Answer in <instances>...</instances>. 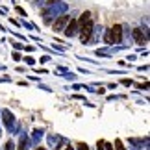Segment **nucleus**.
<instances>
[{"mask_svg":"<svg viewBox=\"0 0 150 150\" xmlns=\"http://www.w3.org/2000/svg\"><path fill=\"white\" fill-rule=\"evenodd\" d=\"M65 150H74V148H72V146H71V145H69V146H67V148H65Z\"/></svg>","mask_w":150,"mask_h":150,"instance_id":"18","label":"nucleus"},{"mask_svg":"<svg viewBox=\"0 0 150 150\" xmlns=\"http://www.w3.org/2000/svg\"><path fill=\"white\" fill-rule=\"evenodd\" d=\"M78 150H89V146L85 143H78Z\"/></svg>","mask_w":150,"mask_h":150,"instance_id":"13","label":"nucleus"},{"mask_svg":"<svg viewBox=\"0 0 150 150\" xmlns=\"http://www.w3.org/2000/svg\"><path fill=\"white\" fill-rule=\"evenodd\" d=\"M104 41H106L108 45L120 43V41H122V26H120V24H115L111 30H108L106 35H104Z\"/></svg>","mask_w":150,"mask_h":150,"instance_id":"1","label":"nucleus"},{"mask_svg":"<svg viewBox=\"0 0 150 150\" xmlns=\"http://www.w3.org/2000/svg\"><path fill=\"white\" fill-rule=\"evenodd\" d=\"M87 21H91V13L89 11H83L82 17H80V21H78V24H83V22H87Z\"/></svg>","mask_w":150,"mask_h":150,"instance_id":"8","label":"nucleus"},{"mask_svg":"<svg viewBox=\"0 0 150 150\" xmlns=\"http://www.w3.org/2000/svg\"><path fill=\"white\" fill-rule=\"evenodd\" d=\"M28 146H30V141L26 139V135H21V143H19L17 150H28Z\"/></svg>","mask_w":150,"mask_h":150,"instance_id":"7","label":"nucleus"},{"mask_svg":"<svg viewBox=\"0 0 150 150\" xmlns=\"http://www.w3.org/2000/svg\"><path fill=\"white\" fill-rule=\"evenodd\" d=\"M56 141H57V137H54V135H50V137H48V143H50V145H54Z\"/></svg>","mask_w":150,"mask_h":150,"instance_id":"15","label":"nucleus"},{"mask_svg":"<svg viewBox=\"0 0 150 150\" xmlns=\"http://www.w3.org/2000/svg\"><path fill=\"white\" fill-rule=\"evenodd\" d=\"M24 61L28 63V65H33V57H30V56H28V57H24Z\"/></svg>","mask_w":150,"mask_h":150,"instance_id":"14","label":"nucleus"},{"mask_svg":"<svg viewBox=\"0 0 150 150\" xmlns=\"http://www.w3.org/2000/svg\"><path fill=\"white\" fill-rule=\"evenodd\" d=\"M2 115H4V122H6V126H8V130L13 132V130H15V117L8 111V109H4Z\"/></svg>","mask_w":150,"mask_h":150,"instance_id":"4","label":"nucleus"},{"mask_svg":"<svg viewBox=\"0 0 150 150\" xmlns=\"http://www.w3.org/2000/svg\"><path fill=\"white\" fill-rule=\"evenodd\" d=\"M96 146H98V150H104V141H98V143H96Z\"/></svg>","mask_w":150,"mask_h":150,"instance_id":"16","label":"nucleus"},{"mask_svg":"<svg viewBox=\"0 0 150 150\" xmlns=\"http://www.w3.org/2000/svg\"><path fill=\"white\" fill-rule=\"evenodd\" d=\"M76 32H78V21L71 19V21L67 22V26H65V35L67 37H72V35H76Z\"/></svg>","mask_w":150,"mask_h":150,"instance_id":"3","label":"nucleus"},{"mask_svg":"<svg viewBox=\"0 0 150 150\" xmlns=\"http://www.w3.org/2000/svg\"><path fill=\"white\" fill-rule=\"evenodd\" d=\"M91 33H93V21H87V22H83V24H80V37H82V43L89 41Z\"/></svg>","mask_w":150,"mask_h":150,"instance_id":"2","label":"nucleus"},{"mask_svg":"<svg viewBox=\"0 0 150 150\" xmlns=\"http://www.w3.org/2000/svg\"><path fill=\"white\" fill-rule=\"evenodd\" d=\"M41 137H43V130H35V132H33V145H37V143L41 141Z\"/></svg>","mask_w":150,"mask_h":150,"instance_id":"9","label":"nucleus"},{"mask_svg":"<svg viewBox=\"0 0 150 150\" xmlns=\"http://www.w3.org/2000/svg\"><path fill=\"white\" fill-rule=\"evenodd\" d=\"M35 150H47V148H35Z\"/></svg>","mask_w":150,"mask_h":150,"instance_id":"19","label":"nucleus"},{"mask_svg":"<svg viewBox=\"0 0 150 150\" xmlns=\"http://www.w3.org/2000/svg\"><path fill=\"white\" fill-rule=\"evenodd\" d=\"M104 150H115V148H113L111 143H106V141H104Z\"/></svg>","mask_w":150,"mask_h":150,"instance_id":"12","label":"nucleus"},{"mask_svg":"<svg viewBox=\"0 0 150 150\" xmlns=\"http://www.w3.org/2000/svg\"><path fill=\"white\" fill-rule=\"evenodd\" d=\"M69 21H71V17H69V15H61L59 19L54 22V30H56V32L65 30V26H67V22H69Z\"/></svg>","mask_w":150,"mask_h":150,"instance_id":"5","label":"nucleus"},{"mask_svg":"<svg viewBox=\"0 0 150 150\" xmlns=\"http://www.w3.org/2000/svg\"><path fill=\"white\" fill-rule=\"evenodd\" d=\"M130 150H141V148H139V145H135L134 148H130Z\"/></svg>","mask_w":150,"mask_h":150,"instance_id":"17","label":"nucleus"},{"mask_svg":"<svg viewBox=\"0 0 150 150\" xmlns=\"http://www.w3.org/2000/svg\"><path fill=\"white\" fill-rule=\"evenodd\" d=\"M6 150H15V143L13 141H8V143H6Z\"/></svg>","mask_w":150,"mask_h":150,"instance_id":"11","label":"nucleus"},{"mask_svg":"<svg viewBox=\"0 0 150 150\" xmlns=\"http://www.w3.org/2000/svg\"><path fill=\"white\" fill-rule=\"evenodd\" d=\"M134 39H135V41L139 43V45L145 43V33H143L141 28H135V30H134Z\"/></svg>","mask_w":150,"mask_h":150,"instance_id":"6","label":"nucleus"},{"mask_svg":"<svg viewBox=\"0 0 150 150\" xmlns=\"http://www.w3.org/2000/svg\"><path fill=\"white\" fill-rule=\"evenodd\" d=\"M115 148H117V150H126L122 146V141H120V139H115Z\"/></svg>","mask_w":150,"mask_h":150,"instance_id":"10","label":"nucleus"}]
</instances>
